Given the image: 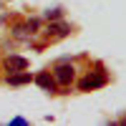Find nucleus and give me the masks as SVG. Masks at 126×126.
<instances>
[{
    "label": "nucleus",
    "mask_w": 126,
    "mask_h": 126,
    "mask_svg": "<svg viewBox=\"0 0 126 126\" xmlns=\"http://www.w3.org/2000/svg\"><path fill=\"white\" fill-rule=\"evenodd\" d=\"M5 68H8L10 73H15V71H25V68H28V61L20 58V56H10V58H5Z\"/></svg>",
    "instance_id": "20e7f679"
},
{
    "label": "nucleus",
    "mask_w": 126,
    "mask_h": 126,
    "mask_svg": "<svg viewBox=\"0 0 126 126\" xmlns=\"http://www.w3.org/2000/svg\"><path fill=\"white\" fill-rule=\"evenodd\" d=\"M124 124H126V121H124Z\"/></svg>",
    "instance_id": "9d476101"
},
{
    "label": "nucleus",
    "mask_w": 126,
    "mask_h": 126,
    "mask_svg": "<svg viewBox=\"0 0 126 126\" xmlns=\"http://www.w3.org/2000/svg\"><path fill=\"white\" fill-rule=\"evenodd\" d=\"M101 86H106V73H103V71L88 73V76L78 83V88H81V91H93V88H101Z\"/></svg>",
    "instance_id": "f257e3e1"
},
{
    "label": "nucleus",
    "mask_w": 126,
    "mask_h": 126,
    "mask_svg": "<svg viewBox=\"0 0 126 126\" xmlns=\"http://www.w3.org/2000/svg\"><path fill=\"white\" fill-rule=\"evenodd\" d=\"M48 33H50V35H68V33H71V25H68V23H50Z\"/></svg>",
    "instance_id": "423d86ee"
},
{
    "label": "nucleus",
    "mask_w": 126,
    "mask_h": 126,
    "mask_svg": "<svg viewBox=\"0 0 126 126\" xmlns=\"http://www.w3.org/2000/svg\"><path fill=\"white\" fill-rule=\"evenodd\" d=\"M33 81H35V83H38V86L43 88V91H56V78L50 76L48 71H40V73H38V76H35Z\"/></svg>",
    "instance_id": "f03ea898"
},
{
    "label": "nucleus",
    "mask_w": 126,
    "mask_h": 126,
    "mask_svg": "<svg viewBox=\"0 0 126 126\" xmlns=\"http://www.w3.org/2000/svg\"><path fill=\"white\" fill-rule=\"evenodd\" d=\"M46 18H48V20H56V18H61V8H53V10H46Z\"/></svg>",
    "instance_id": "0eeeda50"
},
{
    "label": "nucleus",
    "mask_w": 126,
    "mask_h": 126,
    "mask_svg": "<svg viewBox=\"0 0 126 126\" xmlns=\"http://www.w3.org/2000/svg\"><path fill=\"white\" fill-rule=\"evenodd\" d=\"M10 124H15V126H25V119H20V116H15Z\"/></svg>",
    "instance_id": "6e6552de"
},
{
    "label": "nucleus",
    "mask_w": 126,
    "mask_h": 126,
    "mask_svg": "<svg viewBox=\"0 0 126 126\" xmlns=\"http://www.w3.org/2000/svg\"><path fill=\"white\" fill-rule=\"evenodd\" d=\"M30 81H33V76L30 73H20V71L8 76V83H13V86H23V83H30Z\"/></svg>",
    "instance_id": "39448f33"
},
{
    "label": "nucleus",
    "mask_w": 126,
    "mask_h": 126,
    "mask_svg": "<svg viewBox=\"0 0 126 126\" xmlns=\"http://www.w3.org/2000/svg\"><path fill=\"white\" fill-rule=\"evenodd\" d=\"M53 78H56V83H71V81H73V66H68V63L58 66Z\"/></svg>",
    "instance_id": "7ed1b4c3"
},
{
    "label": "nucleus",
    "mask_w": 126,
    "mask_h": 126,
    "mask_svg": "<svg viewBox=\"0 0 126 126\" xmlns=\"http://www.w3.org/2000/svg\"><path fill=\"white\" fill-rule=\"evenodd\" d=\"M35 28H38V20H30V23H28V30H30V33H33Z\"/></svg>",
    "instance_id": "1a4fd4ad"
}]
</instances>
